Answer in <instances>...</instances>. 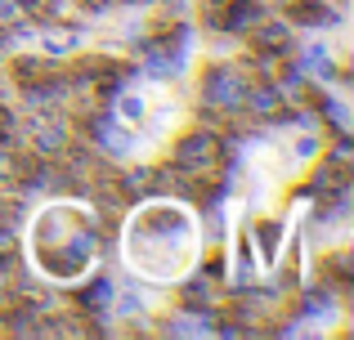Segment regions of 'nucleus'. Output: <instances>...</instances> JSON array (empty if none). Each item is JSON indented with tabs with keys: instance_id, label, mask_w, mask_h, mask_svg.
<instances>
[{
	"instance_id": "nucleus-10",
	"label": "nucleus",
	"mask_w": 354,
	"mask_h": 340,
	"mask_svg": "<svg viewBox=\"0 0 354 340\" xmlns=\"http://www.w3.org/2000/svg\"><path fill=\"white\" fill-rule=\"evenodd\" d=\"M77 45H81L77 32H63V27L45 32V50H50V54H68V50H77Z\"/></svg>"
},
{
	"instance_id": "nucleus-9",
	"label": "nucleus",
	"mask_w": 354,
	"mask_h": 340,
	"mask_svg": "<svg viewBox=\"0 0 354 340\" xmlns=\"http://www.w3.org/2000/svg\"><path fill=\"white\" fill-rule=\"evenodd\" d=\"M144 309H148V300L139 296V287H126V291L117 296V309H113V314H117V318H135V314H144Z\"/></svg>"
},
{
	"instance_id": "nucleus-3",
	"label": "nucleus",
	"mask_w": 354,
	"mask_h": 340,
	"mask_svg": "<svg viewBox=\"0 0 354 340\" xmlns=\"http://www.w3.org/2000/svg\"><path fill=\"white\" fill-rule=\"evenodd\" d=\"M247 72L238 63H211L207 77H202V103L216 108V112H238L242 99H247Z\"/></svg>"
},
{
	"instance_id": "nucleus-7",
	"label": "nucleus",
	"mask_w": 354,
	"mask_h": 340,
	"mask_svg": "<svg viewBox=\"0 0 354 340\" xmlns=\"http://www.w3.org/2000/svg\"><path fill=\"white\" fill-rule=\"evenodd\" d=\"M166 332H175V336H211L216 323H211V314H175Z\"/></svg>"
},
{
	"instance_id": "nucleus-11",
	"label": "nucleus",
	"mask_w": 354,
	"mask_h": 340,
	"mask_svg": "<svg viewBox=\"0 0 354 340\" xmlns=\"http://www.w3.org/2000/svg\"><path fill=\"white\" fill-rule=\"evenodd\" d=\"M292 152H296L301 161H310V157H319V152H323V139H314V134H301V139L292 143Z\"/></svg>"
},
{
	"instance_id": "nucleus-5",
	"label": "nucleus",
	"mask_w": 354,
	"mask_h": 340,
	"mask_svg": "<svg viewBox=\"0 0 354 340\" xmlns=\"http://www.w3.org/2000/svg\"><path fill=\"white\" fill-rule=\"evenodd\" d=\"M247 233L260 242V264L274 269V264L283 260V233H287V224H283V219H260V224H247Z\"/></svg>"
},
{
	"instance_id": "nucleus-12",
	"label": "nucleus",
	"mask_w": 354,
	"mask_h": 340,
	"mask_svg": "<svg viewBox=\"0 0 354 340\" xmlns=\"http://www.w3.org/2000/svg\"><path fill=\"white\" fill-rule=\"evenodd\" d=\"M323 112H328L332 121L341 126V130H346V126H350V117H346V103H341V99H328V103H323Z\"/></svg>"
},
{
	"instance_id": "nucleus-8",
	"label": "nucleus",
	"mask_w": 354,
	"mask_h": 340,
	"mask_svg": "<svg viewBox=\"0 0 354 340\" xmlns=\"http://www.w3.org/2000/svg\"><path fill=\"white\" fill-rule=\"evenodd\" d=\"M113 296H117V282L113 278H95L81 300H86V305H95V309H108V305H113Z\"/></svg>"
},
{
	"instance_id": "nucleus-2",
	"label": "nucleus",
	"mask_w": 354,
	"mask_h": 340,
	"mask_svg": "<svg viewBox=\"0 0 354 340\" xmlns=\"http://www.w3.org/2000/svg\"><path fill=\"white\" fill-rule=\"evenodd\" d=\"M32 260L54 287H77L99 264V219L90 206L54 201L32 224Z\"/></svg>"
},
{
	"instance_id": "nucleus-1",
	"label": "nucleus",
	"mask_w": 354,
	"mask_h": 340,
	"mask_svg": "<svg viewBox=\"0 0 354 340\" xmlns=\"http://www.w3.org/2000/svg\"><path fill=\"white\" fill-rule=\"evenodd\" d=\"M121 242H126V264L130 269H135L139 278L166 287V282L184 278V273L193 269L202 233H198V219H193V210L184 206V201H166L162 197V201L139 206L135 215L126 219Z\"/></svg>"
},
{
	"instance_id": "nucleus-6",
	"label": "nucleus",
	"mask_w": 354,
	"mask_h": 340,
	"mask_svg": "<svg viewBox=\"0 0 354 340\" xmlns=\"http://www.w3.org/2000/svg\"><path fill=\"white\" fill-rule=\"evenodd\" d=\"M148 112H153V103H148L144 90H121V99H117V121H126V126H144V121H148Z\"/></svg>"
},
{
	"instance_id": "nucleus-13",
	"label": "nucleus",
	"mask_w": 354,
	"mask_h": 340,
	"mask_svg": "<svg viewBox=\"0 0 354 340\" xmlns=\"http://www.w3.org/2000/svg\"><path fill=\"white\" fill-rule=\"evenodd\" d=\"M332 5H346V0H332Z\"/></svg>"
},
{
	"instance_id": "nucleus-4",
	"label": "nucleus",
	"mask_w": 354,
	"mask_h": 340,
	"mask_svg": "<svg viewBox=\"0 0 354 340\" xmlns=\"http://www.w3.org/2000/svg\"><path fill=\"white\" fill-rule=\"evenodd\" d=\"M216 161H220V139H216V134H207V130L184 134V139L171 148V170L189 174V179L211 174V170H216Z\"/></svg>"
}]
</instances>
